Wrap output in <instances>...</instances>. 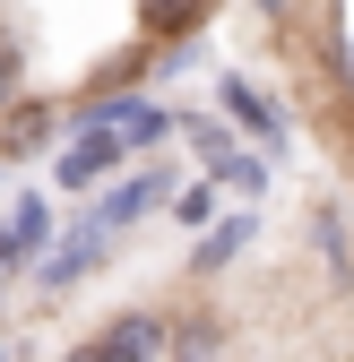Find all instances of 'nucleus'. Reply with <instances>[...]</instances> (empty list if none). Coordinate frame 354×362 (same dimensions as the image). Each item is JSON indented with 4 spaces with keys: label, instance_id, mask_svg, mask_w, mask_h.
<instances>
[{
    "label": "nucleus",
    "instance_id": "10",
    "mask_svg": "<svg viewBox=\"0 0 354 362\" xmlns=\"http://www.w3.org/2000/svg\"><path fill=\"white\" fill-rule=\"evenodd\" d=\"M312 242H320V259H329V276H337V285H354V242H346V216H337V207H320V216H312Z\"/></svg>",
    "mask_w": 354,
    "mask_h": 362
},
{
    "label": "nucleus",
    "instance_id": "8",
    "mask_svg": "<svg viewBox=\"0 0 354 362\" xmlns=\"http://www.w3.org/2000/svg\"><path fill=\"white\" fill-rule=\"evenodd\" d=\"M121 139H104V129H78V147L61 156V190H96V181H121Z\"/></svg>",
    "mask_w": 354,
    "mask_h": 362
},
{
    "label": "nucleus",
    "instance_id": "3",
    "mask_svg": "<svg viewBox=\"0 0 354 362\" xmlns=\"http://www.w3.org/2000/svg\"><path fill=\"white\" fill-rule=\"evenodd\" d=\"M61 139V104L52 95H18L9 112H0V164H26Z\"/></svg>",
    "mask_w": 354,
    "mask_h": 362
},
{
    "label": "nucleus",
    "instance_id": "5",
    "mask_svg": "<svg viewBox=\"0 0 354 362\" xmlns=\"http://www.w3.org/2000/svg\"><path fill=\"white\" fill-rule=\"evenodd\" d=\"M216 104H225V112H234V121L251 129V139H259V156H285V121H277V104L259 95L251 78H234V69H225V86H216Z\"/></svg>",
    "mask_w": 354,
    "mask_h": 362
},
{
    "label": "nucleus",
    "instance_id": "4",
    "mask_svg": "<svg viewBox=\"0 0 354 362\" xmlns=\"http://www.w3.org/2000/svg\"><path fill=\"white\" fill-rule=\"evenodd\" d=\"M104 250H113V242L96 233V224H78V233H61L52 250L35 259V285H43V293H69V285L86 276V267H104Z\"/></svg>",
    "mask_w": 354,
    "mask_h": 362
},
{
    "label": "nucleus",
    "instance_id": "1",
    "mask_svg": "<svg viewBox=\"0 0 354 362\" xmlns=\"http://www.w3.org/2000/svg\"><path fill=\"white\" fill-rule=\"evenodd\" d=\"M164 354V320L156 310H121V320H104L96 337H78L61 362H156Z\"/></svg>",
    "mask_w": 354,
    "mask_h": 362
},
{
    "label": "nucleus",
    "instance_id": "11",
    "mask_svg": "<svg viewBox=\"0 0 354 362\" xmlns=\"http://www.w3.org/2000/svg\"><path fill=\"white\" fill-rule=\"evenodd\" d=\"M173 224H190V233H207V224H216V190H207V181L173 190Z\"/></svg>",
    "mask_w": 354,
    "mask_h": 362
},
{
    "label": "nucleus",
    "instance_id": "12",
    "mask_svg": "<svg viewBox=\"0 0 354 362\" xmlns=\"http://www.w3.org/2000/svg\"><path fill=\"white\" fill-rule=\"evenodd\" d=\"M18 95H26V43H18V35H0V112H9Z\"/></svg>",
    "mask_w": 354,
    "mask_h": 362
},
{
    "label": "nucleus",
    "instance_id": "6",
    "mask_svg": "<svg viewBox=\"0 0 354 362\" xmlns=\"http://www.w3.org/2000/svg\"><path fill=\"white\" fill-rule=\"evenodd\" d=\"M225 337H234L225 310H182V320H164V354L173 362H225Z\"/></svg>",
    "mask_w": 354,
    "mask_h": 362
},
{
    "label": "nucleus",
    "instance_id": "9",
    "mask_svg": "<svg viewBox=\"0 0 354 362\" xmlns=\"http://www.w3.org/2000/svg\"><path fill=\"white\" fill-rule=\"evenodd\" d=\"M251 233H259V216L242 207V216H216L207 233H199V250H190V276H225V267L251 250Z\"/></svg>",
    "mask_w": 354,
    "mask_h": 362
},
{
    "label": "nucleus",
    "instance_id": "2",
    "mask_svg": "<svg viewBox=\"0 0 354 362\" xmlns=\"http://www.w3.org/2000/svg\"><path fill=\"white\" fill-rule=\"evenodd\" d=\"M164 199H173V164H147V173H121L113 190H104V207L86 216V224H96V233L113 242V233H130V224H139V216H156Z\"/></svg>",
    "mask_w": 354,
    "mask_h": 362
},
{
    "label": "nucleus",
    "instance_id": "7",
    "mask_svg": "<svg viewBox=\"0 0 354 362\" xmlns=\"http://www.w3.org/2000/svg\"><path fill=\"white\" fill-rule=\"evenodd\" d=\"M43 242H52V207H43V199H18L9 224H0V276H9V267H35Z\"/></svg>",
    "mask_w": 354,
    "mask_h": 362
}]
</instances>
